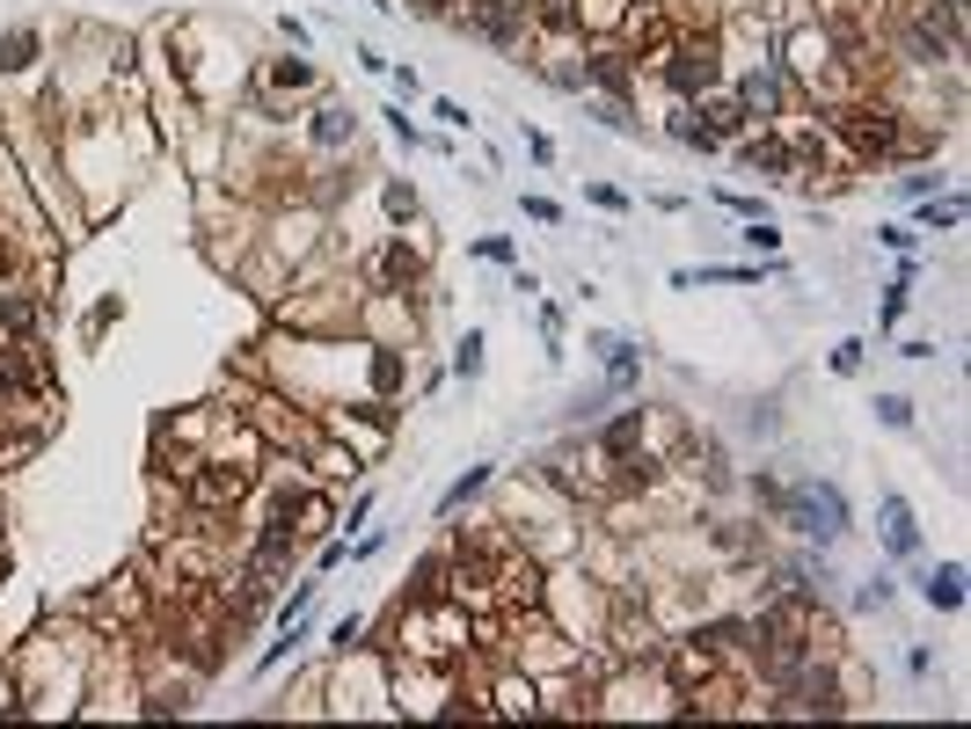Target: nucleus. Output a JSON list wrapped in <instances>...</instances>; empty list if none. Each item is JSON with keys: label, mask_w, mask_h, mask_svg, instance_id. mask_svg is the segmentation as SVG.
I'll list each match as a JSON object with an SVG mask.
<instances>
[{"label": "nucleus", "mask_w": 971, "mask_h": 729, "mask_svg": "<svg viewBox=\"0 0 971 729\" xmlns=\"http://www.w3.org/2000/svg\"><path fill=\"white\" fill-rule=\"evenodd\" d=\"M920 226H936V234L964 226V197H920Z\"/></svg>", "instance_id": "obj_19"}, {"label": "nucleus", "mask_w": 971, "mask_h": 729, "mask_svg": "<svg viewBox=\"0 0 971 729\" xmlns=\"http://www.w3.org/2000/svg\"><path fill=\"white\" fill-rule=\"evenodd\" d=\"M584 81H600L606 95H614V103H621V95H628V81H636V73H628V59H621V52H592V59H584Z\"/></svg>", "instance_id": "obj_14"}, {"label": "nucleus", "mask_w": 971, "mask_h": 729, "mask_svg": "<svg viewBox=\"0 0 971 729\" xmlns=\"http://www.w3.org/2000/svg\"><path fill=\"white\" fill-rule=\"evenodd\" d=\"M468 30L512 52V44H527V0H468Z\"/></svg>", "instance_id": "obj_5"}, {"label": "nucleus", "mask_w": 971, "mask_h": 729, "mask_svg": "<svg viewBox=\"0 0 971 729\" xmlns=\"http://www.w3.org/2000/svg\"><path fill=\"white\" fill-rule=\"evenodd\" d=\"M453 372H460V380H482V336L476 329L453 343Z\"/></svg>", "instance_id": "obj_22"}, {"label": "nucleus", "mask_w": 971, "mask_h": 729, "mask_svg": "<svg viewBox=\"0 0 971 729\" xmlns=\"http://www.w3.org/2000/svg\"><path fill=\"white\" fill-rule=\"evenodd\" d=\"M832 132L848 140L855 161H891V154L906 146L899 110H883V103H848V110H832Z\"/></svg>", "instance_id": "obj_3"}, {"label": "nucleus", "mask_w": 971, "mask_h": 729, "mask_svg": "<svg viewBox=\"0 0 971 729\" xmlns=\"http://www.w3.org/2000/svg\"><path fill=\"white\" fill-rule=\"evenodd\" d=\"M270 81H278V88H315V66H307V59H278Z\"/></svg>", "instance_id": "obj_24"}, {"label": "nucleus", "mask_w": 971, "mask_h": 729, "mask_svg": "<svg viewBox=\"0 0 971 729\" xmlns=\"http://www.w3.org/2000/svg\"><path fill=\"white\" fill-rule=\"evenodd\" d=\"M781 66L775 59H759V66H745V81H738V103H745V117L753 124H767V117H781Z\"/></svg>", "instance_id": "obj_6"}, {"label": "nucleus", "mask_w": 971, "mask_h": 729, "mask_svg": "<svg viewBox=\"0 0 971 729\" xmlns=\"http://www.w3.org/2000/svg\"><path fill=\"white\" fill-rule=\"evenodd\" d=\"M781 263L767 256V263H708V270H672V285L679 292H694V285H759V278H775Z\"/></svg>", "instance_id": "obj_9"}, {"label": "nucleus", "mask_w": 971, "mask_h": 729, "mask_svg": "<svg viewBox=\"0 0 971 729\" xmlns=\"http://www.w3.org/2000/svg\"><path fill=\"white\" fill-rule=\"evenodd\" d=\"M877 242H883V248H899V256H913V248H920V234H913V226H883Z\"/></svg>", "instance_id": "obj_30"}, {"label": "nucleus", "mask_w": 971, "mask_h": 729, "mask_svg": "<svg viewBox=\"0 0 971 729\" xmlns=\"http://www.w3.org/2000/svg\"><path fill=\"white\" fill-rule=\"evenodd\" d=\"M417 278H425V256L409 248V234H395V242H388V248H380V256L366 263V285H372V292H380V299H402V292H409V285H417Z\"/></svg>", "instance_id": "obj_4"}, {"label": "nucleus", "mask_w": 971, "mask_h": 729, "mask_svg": "<svg viewBox=\"0 0 971 729\" xmlns=\"http://www.w3.org/2000/svg\"><path fill=\"white\" fill-rule=\"evenodd\" d=\"M307 140H315V146H351V140H358V117H351L344 103H321L315 124H307Z\"/></svg>", "instance_id": "obj_13"}, {"label": "nucleus", "mask_w": 971, "mask_h": 729, "mask_svg": "<svg viewBox=\"0 0 971 729\" xmlns=\"http://www.w3.org/2000/svg\"><path fill=\"white\" fill-rule=\"evenodd\" d=\"M388 219H417V191L409 183H388Z\"/></svg>", "instance_id": "obj_27"}, {"label": "nucleus", "mask_w": 971, "mask_h": 729, "mask_svg": "<svg viewBox=\"0 0 971 729\" xmlns=\"http://www.w3.org/2000/svg\"><path fill=\"white\" fill-rule=\"evenodd\" d=\"M329 643H336V649H344V657H351V649H358V643H366V620H358V613H344V620H336V627H329Z\"/></svg>", "instance_id": "obj_25"}, {"label": "nucleus", "mask_w": 971, "mask_h": 729, "mask_svg": "<svg viewBox=\"0 0 971 729\" xmlns=\"http://www.w3.org/2000/svg\"><path fill=\"white\" fill-rule=\"evenodd\" d=\"M899 191H906V197H936V175L913 168V175H899Z\"/></svg>", "instance_id": "obj_33"}, {"label": "nucleus", "mask_w": 971, "mask_h": 729, "mask_svg": "<svg viewBox=\"0 0 971 729\" xmlns=\"http://www.w3.org/2000/svg\"><path fill=\"white\" fill-rule=\"evenodd\" d=\"M431 117H446V124H453V132H468V110H460V103H446V95H439V103H431Z\"/></svg>", "instance_id": "obj_35"}, {"label": "nucleus", "mask_w": 971, "mask_h": 729, "mask_svg": "<svg viewBox=\"0 0 971 729\" xmlns=\"http://www.w3.org/2000/svg\"><path fill=\"white\" fill-rule=\"evenodd\" d=\"M657 59H665L657 73H665L672 103H694V95H708V88L724 81V37L716 30H679Z\"/></svg>", "instance_id": "obj_2"}, {"label": "nucleus", "mask_w": 971, "mask_h": 729, "mask_svg": "<svg viewBox=\"0 0 971 729\" xmlns=\"http://www.w3.org/2000/svg\"><path fill=\"white\" fill-rule=\"evenodd\" d=\"M832 52H840V37L832 30H796V44H789V73L804 88H818L832 73Z\"/></svg>", "instance_id": "obj_8"}, {"label": "nucleus", "mask_w": 971, "mask_h": 729, "mask_svg": "<svg viewBox=\"0 0 971 729\" xmlns=\"http://www.w3.org/2000/svg\"><path fill=\"white\" fill-rule=\"evenodd\" d=\"M37 52H44V37H37V30H8V37H0V73H30Z\"/></svg>", "instance_id": "obj_16"}, {"label": "nucleus", "mask_w": 971, "mask_h": 729, "mask_svg": "<svg viewBox=\"0 0 971 729\" xmlns=\"http://www.w3.org/2000/svg\"><path fill=\"white\" fill-rule=\"evenodd\" d=\"M0 329L30 336V329H37V299H22V292H0Z\"/></svg>", "instance_id": "obj_20"}, {"label": "nucleus", "mask_w": 971, "mask_h": 729, "mask_svg": "<svg viewBox=\"0 0 971 729\" xmlns=\"http://www.w3.org/2000/svg\"><path fill=\"white\" fill-rule=\"evenodd\" d=\"M643 438H651V409H621V417L600 431V452H606V460H628Z\"/></svg>", "instance_id": "obj_11"}, {"label": "nucleus", "mask_w": 971, "mask_h": 729, "mask_svg": "<svg viewBox=\"0 0 971 729\" xmlns=\"http://www.w3.org/2000/svg\"><path fill=\"white\" fill-rule=\"evenodd\" d=\"M877 423H883V431H913V401H906V394H877Z\"/></svg>", "instance_id": "obj_21"}, {"label": "nucleus", "mask_w": 971, "mask_h": 729, "mask_svg": "<svg viewBox=\"0 0 971 729\" xmlns=\"http://www.w3.org/2000/svg\"><path fill=\"white\" fill-rule=\"evenodd\" d=\"M694 117L708 124V140H716V146H724V140H738L745 124H753L738 95H716V88H708V95H694Z\"/></svg>", "instance_id": "obj_10"}, {"label": "nucleus", "mask_w": 971, "mask_h": 729, "mask_svg": "<svg viewBox=\"0 0 971 729\" xmlns=\"http://www.w3.org/2000/svg\"><path fill=\"white\" fill-rule=\"evenodd\" d=\"M482 489H490V468H468V474H460V482H453V489H446V496H439V518H460V511L476 504Z\"/></svg>", "instance_id": "obj_18"}, {"label": "nucleus", "mask_w": 971, "mask_h": 729, "mask_svg": "<svg viewBox=\"0 0 971 729\" xmlns=\"http://www.w3.org/2000/svg\"><path fill=\"white\" fill-rule=\"evenodd\" d=\"M738 161H745V168H767V175H796V154L781 140H745Z\"/></svg>", "instance_id": "obj_15"}, {"label": "nucleus", "mask_w": 971, "mask_h": 729, "mask_svg": "<svg viewBox=\"0 0 971 729\" xmlns=\"http://www.w3.org/2000/svg\"><path fill=\"white\" fill-rule=\"evenodd\" d=\"M920 598H928L936 613H957V606H964V562H942V569H928V576H920Z\"/></svg>", "instance_id": "obj_12"}, {"label": "nucleus", "mask_w": 971, "mask_h": 729, "mask_svg": "<svg viewBox=\"0 0 971 729\" xmlns=\"http://www.w3.org/2000/svg\"><path fill=\"white\" fill-rule=\"evenodd\" d=\"M877 533H883V555L891 562H913L920 555V518H913V504H906V496H883L877 504Z\"/></svg>", "instance_id": "obj_7"}, {"label": "nucleus", "mask_w": 971, "mask_h": 729, "mask_svg": "<svg viewBox=\"0 0 971 729\" xmlns=\"http://www.w3.org/2000/svg\"><path fill=\"white\" fill-rule=\"evenodd\" d=\"M855 606H891V576H869V584L855 591Z\"/></svg>", "instance_id": "obj_29"}, {"label": "nucleus", "mask_w": 971, "mask_h": 729, "mask_svg": "<svg viewBox=\"0 0 971 729\" xmlns=\"http://www.w3.org/2000/svg\"><path fill=\"white\" fill-rule=\"evenodd\" d=\"M417 16H453V0H409Z\"/></svg>", "instance_id": "obj_36"}, {"label": "nucleus", "mask_w": 971, "mask_h": 729, "mask_svg": "<svg viewBox=\"0 0 971 729\" xmlns=\"http://www.w3.org/2000/svg\"><path fill=\"white\" fill-rule=\"evenodd\" d=\"M584 197H592V205H606V212H628V197H621L614 183H592V191H584Z\"/></svg>", "instance_id": "obj_34"}, {"label": "nucleus", "mask_w": 971, "mask_h": 729, "mask_svg": "<svg viewBox=\"0 0 971 729\" xmlns=\"http://www.w3.org/2000/svg\"><path fill=\"white\" fill-rule=\"evenodd\" d=\"M775 511L781 525H789L796 540H818V547H832V540H848V496H840V482H789V489H775Z\"/></svg>", "instance_id": "obj_1"}, {"label": "nucleus", "mask_w": 971, "mask_h": 729, "mask_svg": "<svg viewBox=\"0 0 971 729\" xmlns=\"http://www.w3.org/2000/svg\"><path fill=\"white\" fill-rule=\"evenodd\" d=\"M527 219L533 226H563V205H555V197H527Z\"/></svg>", "instance_id": "obj_28"}, {"label": "nucleus", "mask_w": 971, "mask_h": 729, "mask_svg": "<svg viewBox=\"0 0 971 729\" xmlns=\"http://www.w3.org/2000/svg\"><path fill=\"white\" fill-rule=\"evenodd\" d=\"M738 242L753 248V256H781V234H775L767 219H745V234H738Z\"/></svg>", "instance_id": "obj_23"}, {"label": "nucleus", "mask_w": 971, "mask_h": 729, "mask_svg": "<svg viewBox=\"0 0 971 729\" xmlns=\"http://www.w3.org/2000/svg\"><path fill=\"white\" fill-rule=\"evenodd\" d=\"M665 140H679V146H694V154H716V140H708V124L694 117V103H679L665 117Z\"/></svg>", "instance_id": "obj_17"}, {"label": "nucleus", "mask_w": 971, "mask_h": 729, "mask_svg": "<svg viewBox=\"0 0 971 729\" xmlns=\"http://www.w3.org/2000/svg\"><path fill=\"white\" fill-rule=\"evenodd\" d=\"M476 256H482V263H512V242H504V234H482Z\"/></svg>", "instance_id": "obj_31"}, {"label": "nucleus", "mask_w": 971, "mask_h": 729, "mask_svg": "<svg viewBox=\"0 0 971 729\" xmlns=\"http://www.w3.org/2000/svg\"><path fill=\"white\" fill-rule=\"evenodd\" d=\"M862 358H869V343H862V336H848V343H832V372H862Z\"/></svg>", "instance_id": "obj_26"}, {"label": "nucleus", "mask_w": 971, "mask_h": 729, "mask_svg": "<svg viewBox=\"0 0 971 729\" xmlns=\"http://www.w3.org/2000/svg\"><path fill=\"white\" fill-rule=\"evenodd\" d=\"M519 140H527V154L541 161V168H548V161H555V140H548V132H533V124H527V132H519Z\"/></svg>", "instance_id": "obj_32"}]
</instances>
